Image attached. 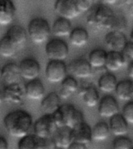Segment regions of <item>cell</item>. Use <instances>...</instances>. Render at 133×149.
<instances>
[{
  "mask_svg": "<svg viewBox=\"0 0 133 149\" xmlns=\"http://www.w3.org/2000/svg\"><path fill=\"white\" fill-rule=\"evenodd\" d=\"M3 123L10 136L21 138L28 134L33 120L30 114L24 110H16L8 113L4 117Z\"/></svg>",
  "mask_w": 133,
  "mask_h": 149,
  "instance_id": "6da1fadb",
  "label": "cell"
},
{
  "mask_svg": "<svg viewBox=\"0 0 133 149\" xmlns=\"http://www.w3.org/2000/svg\"><path fill=\"white\" fill-rule=\"evenodd\" d=\"M87 16V24L100 31H111L114 24L115 13L104 3L94 6Z\"/></svg>",
  "mask_w": 133,
  "mask_h": 149,
  "instance_id": "7a4b0ae2",
  "label": "cell"
},
{
  "mask_svg": "<svg viewBox=\"0 0 133 149\" xmlns=\"http://www.w3.org/2000/svg\"><path fill=\"white\" fill-rule=\"evenodd\" d=\"M54 120L58 127H68L71 129L84 121L82 113L73 105H61L53 114Z\"/></svg>",
  "mask_w": 133,
  "mask_h": 149,
  "instance_id": "3957f363",
  "label": "cell"
},
{
  "mask_svg": "<svg viewBox=\"0 0 133 149\" xmlns=\"http://www.w3.org/2000/svg\"><path fill=\"white\" fill-rule=\"evenodd\" d=\"M51 29L48 22L41 17L32 19L28 25V35L35 44H42L48 39Z\"/></svg>",
  "mask_w": 133,
  "mask_h": 149,
  "instance_id": "277c9868",
  "label": "cell"
},
{
  "mask_svg": "<svg viewBox=\"0 0 133 149\" xmlns=\"http://www.w3.org/2000/svg\"><path fill=\"white\" fill-rule=\"evenodd\" d=\"M57 128L58 127L55 122L53 115L44 114L34 123V131L38 137L46 139L52 137Z\"/></svg>",
  "mask_w": 133,
  "mask_h": 149,
  "instance_id": "5b68a950",
  "label": "cell"
},
{
  "mask_svg": "<svg viewBox=\"0 0 133 149\" xmlns=\"http://www.w3.org/2000/svg\"><path fill=\"white\" fill-rule=\"evenodd\" d=\"M45 52L50 60L64 61L69 56V46L63 40L52 39L47 43Z\"/></svg>",
  "mask_w": 133,
  "mask_h": 149,
  "instance_id": "8992f818",
  "label": "cell"
},
{
  "mask_svg": "<svg viewBox=\"0 0 133 149\" xmlns=\"http://www.w3.org/2000/svg\"><path fill=\"white\" fill-rule=\"evenodd\" d=\"M66 75L67 66L64 61L50 60L47 64L45 76L50 83H61L66 77Z\"/></svg>",
  "mask_w": 133,
  "mask_h": 149,
  "instance_id": "52a82bcc",
  "label": "cell"
},
{
  "mask_svg": "<svg viewBox=\"0 0 133 149\" xmlns=\"http://www.w3.org/2000/svg\"><path fill=\"white\" fill-rule=\"evenodd\" d=\"M55 11L61 17L73 20L81 13L78 10L76 0H56Z\"/></svg>",
  "mask_w": 133,
  "mask_h": 149,
  "instance_id": "ba28073f",
  "label": "cell"
},
{
  "mask_svg": "<svg viewBox=\"0 0 133 149\" xmlns=\"http://www.w3.org/2000/svg\"><path fill=\"white\" fill-rule=\"evenodd\" d=\"M20 76L26 80L38 78L41 73V66L36 59L27 58L20 62L19 65Z\"/></svg>",
  "mask_w": 133,
  "mask_h": 149,
  "instance_id": "9c48e42d",
  "label": "cell"
},
{
  "mask_svg": "<svg viewBox=\"0 0 133 149\" xmlns=\"http://www.w3.org/2000/svg\"><path fill=\"white\" fill-rule=\"evenodd\" d=\"M4 101L12 105H21L24 100V89L19 83L9 84L6 87L3 91Z\"/></svg>",
  "mask_w": 133,
  "mask_h": 149,
  "instance_id": "30bf717a",
  "label": "cell"
},
{
  "mask_svg": "<svg viewBox=\"0 0 133 149\" xmlns=\"http://www.w3.org/2000/svg\"><path fill=\"white\" fill-rule=\"evenodd\" d=\"M98 113L104 118H111L119 113V105L116 99L113 96H104L98 103Z\"/></svg>",
  "mask_w": 133,
  "mask_h": 149,
  "instance_id": "8fae6325",
  "label": "cell"
},
{
  "mask_svg": "<svg viewBox=\"0 0 133 149\" xmlns=\"http://www.w3.org/2000/svg\"><path fill=\"white\" fill-rule=\"evenodd\" d=\"M128 42L125 34L118 31H109L105 36V43L111 51L121 52Z\"/></svg>",
  "mask_w": 133,
  "mask_h": 149,
  "instance_id": "7c38bea8",
  "label": "cell"
},
{
  "mask_svg": "<svg viewBox=\"0 0 133 149\" xmlns=\"http://www.w3.org/2000/svg\"><path fill=\"white\" fill-rule=\"evenodd\" d=\"M69 70L73 76L78 78H87L92 73V66L85 59H76L71 62Z\"/></svg>",
  "mask_w": 133,
  "mask_h": 149,
  "instance_id": "4fadbf2b",
  "label": "cell"
},
{
  "mask_svg": "<svg viewBox=\"0 0 133 149\" xmlns=\"http://www.w3.org/2000/svg\"><path fill=\"white\" fill-rule=\"evenodd\" d=\"M73 141H78L88 144L92 141V128L82 121L72 129Z\"/></svg>",
  "mask_w": 133,
  "mask_h": 149,
  "instance_id": "5bb4252c",
  "label": "cell"
},
{
  "mask_svg": "<svg viewBox=\"0 0 133 149\" xmlns=\"http://www.w3.org/2000/svg\"><path fill=\"white\" fill-rule=\"evenodd\" d=\"M56 148L67 149L73 142L72 129L68 127H58L52 135Z\"/></svg>",
  "mask_w": 133,
  "mask_h": 149,
  "instance_id": "9a60e30c",
  "label": "cell"
},
{
  "mask_svg": "<svg viewBox=\"0 0 133 149\" xmlns=\"http://www.w3.org/2000/svg\"><path fill=\"white\" fill-rule=\"evenodd\" d=\"M25 95L31 100H41L44 96V86L38 78L30 80L24 88Z\"/></svg>",
  "mask_w": 133,
  "mask_h": 149,
  "instance_id": "2e32d148",
  "label": "cell"
},
{
  "mask_svg": "<svg viewBox=\"0 0 133 149\" xmlns=\"http://www.w3.org/2000/svg\"><path fill=\"white\" fill-rule=\"evenodd\" d=\"M19 149H44L46 148V139L37 135L27 134L20 138L18 142Z\"/></svg>",
  "mask_w": 133,
  "mask_h": 149,
  "instance_id": "e0dca14e",
  "label": "cell"
},
{
  "mask_svg": "<svg viewBox=\"0 0 133 149\" xmlns=\"http://www.w3.org/2000/svg\"><path fill=\"white\" fill-rule=\"evenodd\" d=\"M61 105V98L56 92H51L42 98L41 109L44 114L53 115Z\"/></svg>",
  "mask_w": 133,
  "mask_h": 149,
  "instance_id": "ac0fdd59",
  "label": "cell"
},
{
  "mask_svg": "<svg viewBox=\"0 0 133 149\" xmlns=\"http://www.w3.org/2000/svg\"><path fill=\"white\" fill-rule=\"evenodd\" d=\"M128 123L124 118L122 114H116L110 118L109 128L111 133L115 136H124L127 134L128 131Z\"/></svg>",
  "mask_w": 133,
  "mask_h": 149,
  "instance_id": "d6986e66",
  "label": "cell"
},
{
  "mask_svg": "<svg viewBox=\"0 0 133 149\" xmlns=\"http://www.w3.org/2000/svg\"><path fill=\"white\" fill-rule=\"evenodd\" d=\"M16 13L13 0H0V24L7 25L12 22Z\"/></svg>",
  "mask_w": 133,
  "mask_h": 149,
  "instance_id": "ffe728a7",
  "label": "cell"
},
{
  "mask_svg": "<svg viewBox=\"0 0 133 149\" xmlns=\"http://www.w3.org/2000/svg\"><path fill=\"white\" fill-rule=\"evenodd\" d=\"M80 95L81 96L82 102L87 107H95L98 105L100 102L98 91L93 85H87L80 88Z\"/></svg>",
  "mask_w": 133,
  "mask_h": 149,
  "instance_id": "44dd1931",
  "label": "cell"
},
{
  "mask_svg": "<svg viewBox=\"0 0 133 149\" xmlns=\"http://www.w3.org/2000/svg\"><path fill=\"white\" fill-rule=\"evenodd\" d=\"M1 77L7 85L18 83L21 77L19 73V65L15 63H10L2 68Z\"/></svg>",
  "mask_w": 133,
  "mask_h": 149,
  "instance_id": "7402d4cb",
  "label": "cell"
},
{
  "mask_svg": "<svg viewBox=\"0 0 133 149\" xmlns=\"http://www.w3.org/2000/svg\"><path fill=\"white\" fill-rule=\"evenodd\" d=\"M126 63L127 62L121 52L110 51L107 53L106 63L104 66L109 71L114 72L122 68Z\"/></svg>",
  "mask_w": 133,
  "mask_h": 149,
  "instance_id": "603a6c76",
  "label": "cell"
},
{
  "mask_svg": "<svg viewBox=\"0 0 133 149\" xmlns=\"http://www.w3.org/2000/svg\"><path fill=\"white\" fill-rule=\"evenodd\" d=\"M116 95L122 101H131L133 99V81L123 80L118 82L115 88Z\"/></svg>",
  "mask_w": 133,
  "mask_h": 149,
  "instance_id": "cb8c5ba5",
  "label": "cell"
},
{
  "mask_svg": "<svg viewBox=\"0 0 133 149\" xmlns=\"http://www.w3.org/2000/svg\"><path fill=\"white\" fill-rule=\"evenodd\" d=\"M72 30L70 20L61 17L55 20L51 27V32L56 37L69 36Z\"/></svg>",
  "mask_w": 133,
  "mask_h": 149,
  "instance_id": "d4e9b609",
  "label": "cell"
},
{
  "mask_svg": "<svg viewBox=\"0 0 133 149\" xmlns=\"http://www.w3.org/2000/svg\"><path fill=\"white\" fill-rule=\"evenodd\" d=\"M6 35L9 37L10 39H12L21 49L24 46L27 42V31L24 27L19 25H13L10 27Z\"/></svg>",
  "mask_w": 133,
  "mask_h": 149,
  "instance_id": "484cf974",
  "label": "cell"
},
{
  "mask_svg": "<svg viewBox=\"0 0 133 149\" xmlns=\"http://www.w3.org/2000/svg\"><path fill=\"white\" fill-rule=\"evenodd\" d=\"M69 38L70 44L78 48L85 46L89 42V34L87 30L82 27H76L72 30Z\"/></svg>",
  "mask_w": 133,
  "mask_h": 149,
  "instance_id": "4316f807",
  "label": "cell"
},
{
  "mask_svg": "<svg viewBox=\"0 0 133 149\" xmlns=\"http://www.w3.org/2000/svg\"><path fill=\"white\" fill-rule=\"evenodd\" d=\"M21 49L12 39L6 35L0 40V55L3 57H13Z\"/></svg>",
  "mask_w": 133,
  "mask_h": 149,
  "instance_id": "83f0119b",
  "label": "cell"
},
{
  "mask_svg": "<svg viewBox=\"0 0 133 149\" xmlns=\"http://www.w3.org/2000/svg\"><path fill=\"white\" fill-rule=\"evenodd\" d=\"M79 89V84L75 77H67L61 82L60 98H69Z\"/></svg>",
  "mask_w": 133,
  "mask_h": 149,
  "instance_id": "f1b7e54d",
  "label": "cell"
},
{
  "mask_svg": "<svg viewBox=\"0 0 133 149\" xmlns=\"http://www.w3.org/2000/svg\"><path fill=\"white\" fill-rule=\"evenodd\" d=\"M118 84L116 77L112 73H105L98 80V88L103 92L112 93Z\"/></svg>",
  "mask_w": 133,
  "mask_h": 149,
  "instance_id": "f546056e",
  "label": "cell"
},
{
  "mask_svg": "<svg viewBox=\"0 0 133 149\" xmlns=\"http://www.w3.org/2000/svg\"><path fill=\"white\" fill-rule=\"evenodd\" d=\"M107 52L101 49H94L90 52L88 57V61L92 68H100L105 66L107 59Z\"/></svg>",
  "mask_w": 133,
  "mask_h": 149,
  "instance_id": "4dcf8cb0",
  "label": "cell"
},
{
  "mask_svg": "<svg viewBox=\"0 0 133 149\" xmlns=\"http://www.w3.org/2000/svg\"><path fill=\"white\" fill-rule=\"evenodd\" d=\"M111 134L109 125L104 122H99L95 124L92 129V139L97 141H102L107 139Z\"/></svg>",
  "mask_w": 133,
  "mask_h": 149,
  "instance_id": "1f68e13d",
  "label": "cell"
},
{
  "mask_svg": "<svg viewBox=\"0 0 133 149\" xmlns=\"http://www.w3.org/2000/svg\"><path fill=\"white\" fill-rule=\"evenodd\" d=\"M132 141L125 135L117 137L113 141V148L114 149H132Z\"/></svg>",
  "mask_w": 133,
  "mask_h": 149,
  "instance_id": "d6a6232c",
  "label": "cell"
},
{
  "mask_svg": "<svg viewBox=\"0 0 133 149\" xmlns=\"http://www.w3.org/2000/svg\"><path fill=\"white\" fill-rule=\"evenodd\" d=\"M124 118L128 123L133 124V101H128V103H126L124 105L121 113Z\"/></svg>",
  "mask_w": 133,
  "mask_h": 149,
  "instance_id": "836d02e7",
  "label": "cell"
},
{
  "mask_svg": "<svg viewBox=\"0 0 133 149\" xmlns=\"http://www.w3.org/2000/svg\"><path fill=\"white\" fill-rule=\"evenodd\" d=\"M127 27V20L123 16L121 15H115L114 24L111 31H118L123 32Z\"/></svg>",
  "mask_w": 133,
  "mask_h": 149,
  "instance_id": "e575fe53",
  "label": "cell"
},
{
  "mask_svg": "<svg viewBox=\"0 0 133 149\" xmlns=\"http://www.w3.org/2000/svg\"><path fill=\"white\" fill-rule=\"evenodd\" d=\"M97 0H76L78 10L80 13L87 12L92 9Z\"/></svg>",
  "mask_w": 133,
  "mask_h": 149,
  "instance_id": "d590c367",
  "label": "cell"
},
{
  "mask_svg": "<svg viewBox=\"0 0 133 149\" xmlns=\"http://www.w3.org/2000/svg\"><path fill=\"white\" fill-rule=\"evenodd\" d=\"M121 53L125 57L126 62L133 61V42H127Z\"/></svg>",
  "mask_w": 133,
  "mask_h": 149,
  "instance_id": "8d00e7d4",
  "label": "cell"
},
{
  "mask_svg": "<svg viewBox=\"0 0 133 149\" xmlns=\"http://www.w3.org/2000/svg\"><path fill=\"white\" fill-rule=\"evenodd\" d=\"M87 148V144H82L78 141H73L71 143L69 149H86Z\"/></svg>",
  "mask_w": 133,
  "mask_h": 149,
  "instance_id": "74e56055",
  "label": "cell"
},
{
  "mask_svg": "<svg viewBox=\"0 0 133 149\" xmlns=\"http://www.w3.org/2000/svg\"><path fill=\"white\" fill-rule=\"evenodd\" d=\"M125 3L127 6L128 13L132 17H133V0H125Z\"/></svg>",
  "mask_w": 133,
  "mask_h": 149,
  "instance_id": "f35d334b",
  "label": "cell"
},
{
  "mask_svg": "<svg viewBox=\"0 0 133 149\" xmlns=\"http://www.w3.org/2000/svg\"><path fill=\"white\" fill-rule=\"evenodd\" d=\"M8 142L2 136H0V149H7Z\"/></svg>",
  "mask_w": 133,
  "mask_h": 149,
  "instance_id": "ab89813d",
  "label": "cell"
},
{
  "mask_svg": "<svg viewBox=\"0 0 133 149\" xmlns=\"http://www.w3.org/2000/svg\"><path fill=\"white\" fill-rule=\"evenodd\" d=\"M128 76L130 77L131 78L133 79V61H132L129 64L128 68Z\"/></svg>",
  "mask_w": 133,
  "mask_h": 149,
  "instance_id": "60d3db41",
  "label": "cell"
},
{
  "mask_svg": "<svg viewBox=\"0 0 133 149\" xmlns=\"http://www.w3.org/2000/svg\"><path fill=\"white\" fill-rule=\"evenodd\" d=\"M120 0H102V2L104 4H107V5H114V4H116L117 3H118Z\"/></svg>",
  "mask_w": 133,
  "mask_h": 149,
  "instance_id": "b9f144b4",
  "label": "cell"
},
{
  "mask_svg": "<svg viewBox=\"0 0 133 149\" xmlns=\"http://www.w3.org/2000/svg\"><path fill=\"white\" fill-rule=\"evenodd\" d=\"M4 101V96H3V92L0 91V104H2Z\"/></svg>",
  "mask_w": 133,
  "mask_h": 149,
  "instance_id": "7bdbcfd3",
  "label": "cell"
},
{
  "mask_svg": "<svg viewBox=\"0 0 133 149\" xmlns=\"http://www.w3.org/2000/svg\"><path fill=\"white\" fill-rule=\"evenodd\" d=\"M130 38H131V41H132V42H133V29L132 30V31H131Z\"/></svg>",
  "mask_w": 133,
  "mask_h": 149,
  "instance_id": "ee69618b",
  "label": "cell"
},
{
  "mask_svg": "<svg viewBox=\"0 0 133 149\" xmlns=\"http://www.w3.org/2000/svg\"><path fill=\"white\" fill-rule=\"evenodd\" d=\"M1 75H2V68L0 67V77H1Z\"/></svg>",
  "mask_w": 133,
  "mask_h": 149,
  "instance_id": "f6af8a7d",
  "label": "cell"
}]
</instances>
